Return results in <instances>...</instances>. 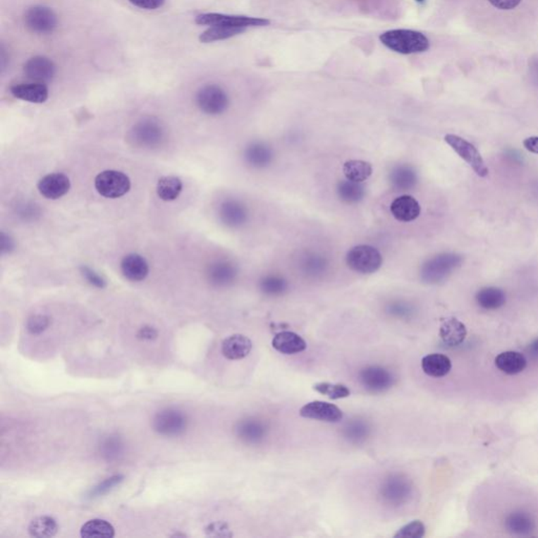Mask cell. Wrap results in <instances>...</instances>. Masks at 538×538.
I'll list each match as a JSON object with an SVG mask.
<instances>
[{
    "mask_svg": "<svg viewBox=\"0 0 538 538\" xmlns=\"http://www.w3.org/2000/svg\"><path fill=\"white\" fill-rule=\"evenodd\" d=\"M381 44L398 54H419L429 50V39L421 32L413 30H390L379 36Z\"/></svg>",
    "mask_w": 538,
    "mask_h": 538,
    "instance_id": "cell-1",
    "label": "cell"
},
{
    "mask_svg": "<svg viewBox=\"0 0 538 538\" xmlns=\"http://www.w3.org/2000/svg\"><path fill=\"white\" fill-rule=\"evenodd\" d=\"M188 417L183 411L165 408L156 413L152 427L158 434L166 437L180 436L188 429Z\"/></svg>",
    "mask_w": 538,
    "mask_h": 538,
    "instance_id": "cell-2",
    "label": "cell"
},
{
    "mask_svg": "<svg viewBox=\"0 0 538 538\" xmlns=\"http://www.w3.org/2000/svg\"><path fill=\"white\" fill-rule=\"evenodd\" d=\"M346 263L353 271L369 274L379 269L383 258L377 248L370 245H357L347 252Z\"/></svg>",
    "mask_w": 538,
    "mask_h": 538,
    "instance_id": "cell-3",
    "label": "cell"
},
{
    "mask_svg": "<svg viewBox=\"0 0 538 538\" xmlns=\"http://www.w3.org/2000/svg\"><path fill=\"white\" fill-rule=\"evenodd\" d=\"M95 188L104 198H120L130 190V178L121 171H104L95 178Z\"/></svg>",
    "mask_w": 538,
    "mask_h": 538,
    "instance_id": "cell-4",
    "label": "cell"
},
{
    "mask_svg": "<svg viewBox=\"0 0 538 538\" xmlns=\"http://www.w3.org/2000/svg\"><path fill=\"white\" fill-rule=\"evenodd\" d=\"M445 141L454 149L456 154L465 160L473 171L479 176V177H486L489 173V169L484 163L479 152L477 151L475 145H471L466 139L456 135L448 134L445 136Z\"/></svg>",
    "mask_w": 538,
    "mask_h": 538,
    "instance_id": "cell-5",
    "label": "cell"
},
{
    "mask_svg": "<svg viewBox=\"0 0 538 538\" xmlns=\"http://www.w3.org/2000/svg\"><path fill=\"white\" fill-rule=\"evenodd\" d=\"M196 23L200 25H231L244 29L248 27H267L270 25L269 19L257 17L235 16V15L220 14V13H204L196 17Z\"/></svg>",
    "mask_w": 538,
    "mask_h": 538,
    "instance_id": "cell-6",
    "label": "cell"
},
{
    "mask_svg": "<svg viewBox=\"0 0 538 538\" xmlns=\"http://www.w3.org/2000/svg\"><path fill=\"white\" fill-rule=\"evenodd\" d=\"M197 104L201 111L209 115H220L228 108V96L222 87L216 85H205L196 96Z\"/></svg>",
    "mask_w": 538,
    "mask_h": 538,
    "instance_id": "cell-7",
    "label": "cell"
},
{
    "mask_svg": "<svg viewBox=\"0 0 538 538\" xmlns=\"http://www.w3.org/2000/svg\"><path fill=\"white\" fill-rule=\"evenodd\" d=\"M164 130L159 121L154 118L141 120L130 133V140L137 147H154L163 139Z\"/></svg>",
    "mask_w": 538,
    "mask_h": 538,
    "instance_id": "cell-8",
    "label": "cell"
},
{
    "mask_svg": "<svg viewBox=\"0 0 538 538\" xmlns=\"http://www.w3.org/2000/svg\"><path fill=\"white\" fill-rule=\"evenodd\" d=\"M23 19L27 29L37 34L52 33L58 25L57 15L54 11L44 6L27 8Z\"/></svg>",
    "mask_w": 538,
    "mask_h": 538,
    "instance_id": "cell-9",
    "label": "cell"
},
{
    "mask_svg": "<svg viewBox=\"0 0 538 538\" xmlns=\"http://www.w3.org/2000/svg\"><path fill=\"white\" fill-rule=\"evenodd\" d=\"M300 415L305 419L317 420L326 423H338L342 421L343 412L336 405L322 401H314L302 407Z\"/></svg>",
    "mask_w": 538,
    "mask_h": 538,
    "instance_id": "cell-10",
    "label": "cell"
},
{
    "mask_svg": "<svg viewBox=\"0 0 538 538\" xmlns=\"http://www.w3.org/2000/svg\"><path fill=\"white\" fill-rule=\"evenodd\" d=\"M23 72L33 82L46 83L54 78L56 66L44 56H35L25 62Z\"/></svg>",
    "mask_w": 538,
    "mask_h": 538,
    "instance_id": "cell-11",
    "label": "cell"
},
{
    "mask_svg": "<svg viewBox=\"0 0 538 538\" xmlns=\"http://www.w3.org/2000/svg\"><path fill=\"white\" fill-rule=\"evenodd\" d=\"M360 379L368 391L381 392L391 387L393 377L391 374L379 366H369L360 372Z\"/></svg>",
    "mask_w": 538,
    "mask_h": 538,
    "instance_id": "cell-12",
    "label": "cell"
},
{
    "mask_svg": "<svg viewBox=\"0 0 538 538\" xmlns=\"http://www.w3.org/2000/svg\"><path fill=\"white\" fill-rule=\"evenodd\" d=\"M70 179L63 173H51L44 176L38 182V190L47 199L56 200L68 194L70 190Z\"/></svg>",
    "mask_w": 538,
    "mask_h": 538,
    "instance_id": "cell-13",
    "label": "cell"
},
{
    "mask_svg": "<svg viewBox=\"0 0 538 538\" xmlns=\"http://www.w3.org/2000/svg\"><path fill=\"white\" fill-rule=\"evenodd\" d=\"M11 93L17 99L31 104H44L49 98V89L46 83H20L12 87Z\"/></svg>",
    "mask_w": 538,
    "mask_h": 538,
    "instance_id": "cell-14",
    "label": "cell"
},
{
    "mask_svg": "<svg viewBox=\"0 0 538 538\" xmlns=\"http://www.w3.org/2000/svg\"><path fill=\"white\" fill-rule=\"evenodd\" d=\"M456 257L452 255H443L430 260L423 267L422 276L425 281L429 283H435L447 276L448 272L451 271L456 264Z\"/></svg>",
    "mask_w": 538,
    "mask_h": 538,
    "instance_id": "cell-15",
    "label": "cell"
},
{
    "mask_svg": "<svg viewBox=\"0 0 538 538\" xmlns=\"http://www.w3.org/2000/svg\"><path fill=\"white\" fill-rule=\"evenodd\" d=\"M252 349V341L243 334H233L222 343L223 355L231 361L244 359L250 355Z\"/></svg>",
    "mask_w": 538,
    "mask_h": 538,
    "instance_id": "cell-16",
    "label": "cell"
},
{
    "mask_svg": "<svg viewBox=\"0 0 538 538\" xmlns=\"http://www.w3.org/2000/svg\"><path fill=\"white\" fill-rule=\"evenodd\" d=\"M392 216L401 222H411L421 214L420 203L412 196L404 195L398 197L390 205Z\"/></svg>",
    "mask_w": 538,
    "mask_h": 538,
    "instance_id": "cell-17",
    "label": "cell"
},
{
    "mask_svg": "<svg viewBox=\"0 0 538 538\" xmlns=\"http://www.w3.org/2000/svg\"><path fill=\"white\" fill-rule=\"evenodd\" d=\"M98 451L102 460L106 463H116L121 460L126 454V443L119 434L111 433L102 437L98 445Z\"/></svg>",
    "mask_w": 538,
    "mask_h": 538,
    "instance_id": "cell-18",
    "label": "cell"
},
{
    "mask_svg": "<svg viewBox=\"0 0 538 538\" xmlns=\"http://www.w3.org/2000/svg\"><path fill=\"white\" fill-rule=\"evenodd\" d=\"M272 347L283 355H297L307 348L305 341L291 331H283L276 334L271 342Z\"/></svg>",
    "mask_w": 538,
    "mask_h": 538,
    "instance_id": "cell-19",
    "label": "cell"
},
{
    "mask_svg": "<svg viewBox=\"0 0 538 538\" xmlns=\"http://www.w3.org/2000/svg\"><path fill=\"white\" fill-rule=\"evenodd\" d=\"M439 336H441L444 344L447 345V346H458L466 338V326L458 319H446L439 328Z\"/></svg>",
    "mask_w": 538,
    "mask_h": 538,
    "instance_id": "cell-20",
    "label": "cell"
},
{
    "mask_svg": "<svg viewBox=\"0 0 538 538\" xmlns=\"http://www.w3.org/2000/svg\"><path fill=\"white\" fill-rule=\"evenodd\" d=\"M149 264L140 255L130 254L124 257L121 262V271L128 280L139 282L149 274Z\"/></svg>",
    "mask_w": 538,
    "mask_h": 538,
    "instance_id": "cell-21",
    "label": "cell"
},
{
    "mask_svg": "<svg viewBox=\"0 0 538 538\" xmlns=\"http://www.w3.org/2000/svg\"><path fill=\"white\" fill-rule=\"evenodd\" d=\"M508 532L518 537H528L534 531L535 522L532 516L526 512H512L505 520Z\"/></svg>",
    "mask_w": 538,
    "mask_h": 538,
    "instance_id": "cell-22",
    "label": "cell"
},
{
    "mask_svg": "<svg viewBox=\"0 0 538 538\" xmlns=\"http://www.w3.org/2000/svg\"><path fill=\"white\" fill-rule=\"evenodd\" d=\"M495 365L503 374L514 376L524 372L527 367V359L518 351H505L497 355Z\"/></svg>",
    "mask_w": 538,
    "mask_h": 538,
    "instance_id": "cell-23",
    "label": "cell"
},
{
    "mask_svg": "<svg viewBox=\"0 0 538 538\" xmlns=\"http://www.w3.org/2000/svg\"><path fill=\"white\" fill-rule=\"evenodd\" d=\"M422 368L427 376L432 377H443L449 374L452 368L449 357L441 353H432L426 355L422 360Z\"/></svg>",
    "mask_w": 538,
    "mask_h": 538,
    "instance_id": "cell-24",
    "label": "cell"
},
{
    "mask_svg": "<svg viewBox=\"0 0 538 538\" xmlns=\"http://www.w3.org/2000/svg\"><path fill=\"white\" fill-rule=\"evenodd\" d=\"M477 303L486 310H496L506 304V293L497 287H484L477 293Z\"/></svg>",
    "mask_w": 538,
    "mask_h": 538,
    "instance_id": "cell-25",
    "label": "cell"
},
{
    "mask_svg": "<svg viewBox=\"0 0 538 538\" xmlns=\"http://www.w3.org/2000/svg\"><path fill=\"white\" fill-rule=\"evenodd\" d=\"M245 31L246 29L244 27H231V25H213V27H209L207 31L203 32L199 39L203 44H211V42L228 39V38L239 35Z\"/></svg>",
    "mask_w": 538,
    "mask_h": 538,
    "instance_id": "cell-26",
    "label": "cell"
},
{
    "mask_svg": "<svg viewBox=\"0 0 538 538\" xmlns=\"http://www.w3.org/2000/svg\"><path fill=\"white\" fill-rule=\"evenodd\" d=\"M58 530H59V526L51 516H38L32 520L29 526V533L32 537H54Z\"/></svg>",
    "mask_w": 538,
    "mask_h": 538,
    "instance_id": "cell-27",
    "label": "cell"
},
{
    "mask_svg": "<svg viewBox=\"0 0 538 538\" xmlns=\"http://www.w3.org/2000/svg\"><path fill=\"white\" fill-rule=\"evenodd\" d=\"M80 535L83 538H111L115 537V529L106 520L96 518L81 527Z\"/></svg>",
    "mask_w": 538,
    "mask_h": 538,
    "instance_id": "cell-28",
    "label": "cell"
},
{
    "mask_svg": "<svg viewBox=\"0 0 538 538\" xmlns=\"http://www.w3.org/2000/svg\"><path fill=\"white\" fill-rule=\"evenodd\" d=\"M338 198L345 203L353 204V203L360 202L365 196V188L359 182L350 181V180H344L338 182L336 188Z\"/></svg>",
    "mask_w": 538,
    "mask_h": 538,
    "instance_id": "cell-29",
    "label": "cell"
},
{
    "mask_svg": "<svg viewBox=\"0 0 538 538\" xmlns=\"http://www.w3.org/2000/svg\"><path fill=\"white\" fill-rule=\"evenodd\" d=\"M343 173L347 180L362 183L372 176V166L363 160H349L343 166Z\"/></svg>",
    "mask_w": 538,
    "mask_h": 538,
    "instance_id": "cell-30",
    "label": "cell"
},
{
    "mask_svg": "<svg viewBox=\"0 0 538 538\" xmlns=\"http://www.w3.org/2000/svg\"><path fill=\"white\" fill-rule=\"evenodd\" d=\"M183 184L181 180L175 176H165L158 181L157 194L163 201L176 200L181 194Z\"/></svg>",
    "mask_w": 538,
    "mask_h": 538,
    "instance_id": "cell-31",
    "label": "cell"
},
{
    "mask_svg": "<svg viewBox=\"0 0 538 538\" xmlns=\"http://www.w3.org/2000/svg\"><path fill=\"white\" fill-rule=\"evenodd\" d=\"M381 492L389 503H398L408 496L410 493V487L407 482L396 477V479H389Z\"/></svg>",
    "mask_w": 538,
    "mask_h": 538,
    "instance_id": "cell-32",
    "label": "cell"
},
{
    "mask_svg": "<svg viewBox=\"0 0 538 538\" xmlns=\"http://www.w3.org/2000/svg\"><path fill=\"white\" fill-rule=\"evenodd\" d=\"M238 436L248 443H257L264 436V427L259 422L246 420L240 422L236 427Z\"/></svg>",
    "mask_w": 538,
    "mask_h": 538,
    "instance_id": "cell-33",
    "label": "cell"
},
{
    "mask_svg": "<svg viewBox=\"0 0 538 538\" xmlns=\"http://www.w3.org/2000/svg\"><path fill=\"white\" fill-rule=\"evenodd\" d=\"M246 161L255 167H264L272 160L271 149L261 143L250 145L245 151Z\"/></svg>",
    "mask_w": 538,
    "mask_h": 538,
    "instance_id": "cell-34",
    "label": "cell"
},
{
    "mask_svg": "<svg viewBox=\"0 0 538 538\" xmlns=\"http://www.w3.org/2000/svg\"><path fill=\"white\" fill-rule=\"evenodd\" d=\"M209 281L213 284L222 286V285L228 284L233 280L236 276L235 269L228 263L218 262L209 267Z\"/></svg>",
    "mask_w": 538,
    "mask_h": 538,
    "instance_id": "cell-35",
    "label": "cell"
},
{
    "mask_svg": "<svg viewBox=\"0 0 538 538\" xmlns=\"http://www.w3.org/2000/svg\"><path fill=\"white\" fill-rule=\"evenodd\" d=\"M221 218L229 226H239L245 221V209L239 203L229 201L221 207Z\"/></svg>",
    "mask_w": 538,
    "mask_h": 538,
    "instance_id": "cell-36",
    "label": "cell"
},
{
    "mask_svg": "<svg viewBox=\"0 0 538 538\" xmlns=\"http://www.w3.org/2000/svg\"><path fill=\"white\" fill-rule=\"evenodd\" d=\"M391 182L396 188L401 190L410 188L417 181V176L412 169L407 166H398L391 173Z\"/></svg>",
    "mask_w": 538,
    "mask_h": 538,
    "instance_id": "cell-37",
    "label": "cell"
},
{
    "mask_svg": "<svg viewBox=\"0 0 538 538\" xmlns=\"http://www.w3.org/2000/svg\"><path fill=\"white\" fill-rule=\"evenodd\" d=\"M314 389L331 400H340L350 396V390L341 384L319 383L314 386Z\"/></svg>",
    "mask_w": 538,
    "mask_h": 538,
    "instance_id": "cell-38",
    "label": "cell"
},
{
    "mask_svg": "<svg viewBox=\"0 0 538 538\" xmlns=\"http://www.w3.org/2000/svg\"><path fill=\"white\" fill-rule=\"evenodd\" d=\"M50 325V317L46 316V314H34V316L30 317L29 320L27 321L25 328L30 334L38 336V334H42V332L46 331Z\"/></svg>",
    "mask_w": 538,
    "mask_h": 538,
    "instance_id": "cell-39",
    "label": "cell"
},
{
    "mask_svg": "<svg viewBox=\"0 0 538 538\" xmlns=\"http://www.w3.org/2000/svg\"><path fill=\"white\" fill-rule=\"evenodd\" d=\"M287 284L280 276H269L263 279L261 289L267 295H281L286 291Z\"/></svg>",
    "mask_w": 538,
    "mask_h": 538,
    "instance_id": "cell-40",
    "label": "cell"
},
{
    "mask_svg": "<svg viewBox=\"0 0 538 538\" xmlns=\"http://www.w3.org/2000/svg\"><path fill=\"white\" fill-rule=\"evenodd\" d=\"M425 526L423 522L420 520H415L411 522L410 524L406 525V526L401 528L398 532L396 533L394 537L396 538H421L425 535Z\"/></svg>",
    "mask_w": 538,
    "mask_h": 538,
    "instance_id": "cell-41",
    "label": "cell"
},
{
    "mask_svg": "<svg viewBox=\"0 0 538 538\" xmlns=\"http://www.w3.org/2000/svg\"><path fill=\"white\" fill-rule=\"evenodd\" d=\"M124 477H122V475H114V477L106 479V481H104L102 483L98 484V486H96L95 488L91 491V493H90V496L98 497L106 494V493H109L111 489L115 488L116 486H118V484L121 483Z\"/></svg>",
    "mask_w": 538,
    "mask_h": 538,
    "instance_id": "cell-42",
    "label": "cell"
},
{
    "mask_svg": "<svg viewBox=\"0 0 538 538\" xmlns=\"http://www.w3.org/2000/svg\"><path fill=\"white\" fill-rule=\"evenodd\" d=\"M135 6L145 10H157L164 4L165 0H128Z\"/></svg>",
    "mask_w": 538,
    "mask_h": 538,
    "instance_id": "cell-43",
    "label": "cell"
},
{
    "mask_svg": "<svg viewBox=\"0 0 538 538\" xmlns=\"http://www.w3.org/2000/svg\"><path fill=\"white\" fill-rule=\"evenodd\" d=\"M137 338L142 341H153L158 338V331L151 326H145L137 332Z\"/></svg>",
    "mask_w": 538,
    "mask_h": 538,
    "instance_id": "cell-44",
    "label": "cell"
},
{
    "mask_svg": "<svg viewBox=\"0 0 538 538\" xmlns=\"http://www.w3.org/2000/svg\"><path fill=\"white\" fill-rule=\"evenodd\" d=\"M82 270L83 276H85V278L87 279V281H89L91 284H93L94 286L99 287V288H104V287L106 286V281H104L102 276H98L96 272L92 271V270L87 269V267H85Z\"/></svg>",
    "mask_w": 538,
    "mask_h": 538,
    "instance_id": "cell-45",
    "label": "cell"
},
{
    "mask_svg": "<svg viewBox=\"0 0 538 538\" xmlns=\"http://www.w3.org/2000/svg\"><path fill=\"white\" fill-rule=\"evenodd\" d=\"M488 1L499 10H513L522 0H488Z\"/></svg>",
    "mask_w": 538,
    "mask_h": 538,
    "instance_id": "cell-46",
    "label": "cell"
},
{
    "mask_svg": "<svg viewBox=\"0 0 538 538\" xmlns=\"http://www.w3.org/2000/svg\"><path fill=\"white\" fill-rule=\"evenodd\" d=\"M525 147L533 154H538V137H529L524 141Z\"/></svg>",
    "mask_w": 538,
    "mask_h": 538,
    "instance_id": "cell-47",
    "label": "cell"
},
{
    "mask_svg": "<svg viewBox=\"0 0 538 538\" xmlns=\"http://www.w3.org/2000/svg\"><path fill=\"white\" fill-rule=\"evenodd\" d=\"M527 353H528L529 357H530L531 359L538 360V338H535V340L529 345L528 348H527Z\"/></svg>",
    "mask_w": 538,
    "mask_h": 538,
    "instance_id": "cell-48",
    "label": "cell"
},
{
    "mask_svg": "<svg viewBox=\"0 0 538 538\" xmlns=\"http://www.w3.org/2000/svg\"><path fill=\"white\" fill-rule=\"evenodd\" d=\"M1 237L2 252H10L14 247V242L8 236L4 235V233H2Z\"/></svg>",
    "mask_w": 538,
    "mask_h": 538,
    "instance_id": "cell-49",
    "label": "cell"
},
{
    "mask_svg": "<svg viewBox=\"0 0 538 538\" xmlns=\"http://www.w3.org/2000/svg\"><path fill=\"white\" fill-rule=\"evenodd\" d=\"M415 1L419 2V4H424V2H425V0H415Z\"/></svg>",
    "mask_w": 538,
    "mask_h": 538,
    "instance_id": "cell-50",
    "label": "cell"
}]
</instances>
